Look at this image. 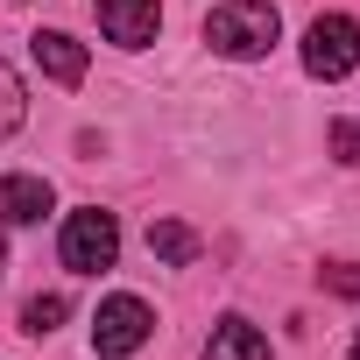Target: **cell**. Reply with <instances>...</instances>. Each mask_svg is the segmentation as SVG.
<instances>
[{"label": "cell", "mask_w": 360, "mask_h": 360, "mask_svg": "<svg viewBox=\"0 0 360 360\" xmlns=\"http://www.w3.org/2000/svg\"><path fill=\"white\" fill-rule=\"evenodd\" d=\"M276 36H283V15L269 8V0H219V8L205 15V43H212L219 57H233V64L269 57Z\"/></svg>", "instance_id": "6da1fadb"}, {"label": "cell", "mask_w": 360, "mask_h": 360, "mask_svg": "<svg viewBox=\"0 0 360 360\" xmlns=\"http://www.w3.org/2000/svg\"><path fill=\"white\" fill-rule=\"evenodd\" d=\"M64 269L71 276H99V269H113L120 262V219L113 212H99V205H78L71 219H64Z\"/></svg>", "instance_id": "7a4b0ae2"}, {"label": "cell", "mask_w": 360, "mask_h": 360, "mask_svg": "<svg viewBox=\"0 0 360 360\" xmlns=\"http://www.w3.org/2000/svg\"><path fill=\"white\" fill-rule=\"evenodd\" d=\"M148 332H155V311L141 297H106L99 318H92V353L99 360H127V353L148 346Z\"/></svg>", "instance_id": "3957f363"}, {"label": "cell", "mask_w": 360, "mask_h": 360, "mask_svg": "<svg viewBox=\"0 0 360 360\" xmlns=\"http://www.w3.org/2000/svg\"><path fill=\"white\" fill-rule=\"evenodd\" d=\"M360 64V22L353 15H318L304 29V71L311 78H346Z\"/></svg>", "instance_id": "277c9868"}, {"label": "cell", "mask_w": 360, "mask_h": 360, "mask_svg": "<svg viewBox=\"0 0 360 360\" xmlns=\"http://www.w3.org/2000/svg\"><path fill=\"white\" fill-rule=\"evenodd\" d=\"M99 29L120 50H148L162 29V0H99Z\"/></svg>", "instance_id": "5b68a950"}, {"label": "cell", "mask_w": 360, "mask_h": 360, "mask_svg": "<svg viewBox=\"0 0 360 360\" xmlns=\"http://www.w3.org/2000/svg\"><path fill=\"white\" fill-rule=\"evenodd\" d=\"M29 57H36L43 78H57V85H85V43H78V36H64V29H36Z\"/></svg>", "instance_id": "8992f818"}, {"label": "cell", "mask_w": 360, "mask_h": 360, "mask_svg": "<svg viewBox=\"0 0 360 360\" xmlns=\"http://www.w3.org/2000/svg\"><path fill=\"white\" fill-rule=\"evenodd\" d=\"M50 205L57 198H50L43 176H0V219H8V226H36Z\"/></svg>", "instance_id": "52a82bcc"}, {"label": "cell", "mask_w": 360, "mask_h": 360, "mask_svg": "<svg viewBox=\"0 0 360 360\" xmlns=\"http://www.w3.org/2000/svg\"><path fill=\"white\" fill-rule=\"evenodd\" d=\"M205 360H276V353H269V339L248 318H219L212 339H205Z\"/></svg>", "instance_id": "ba28073f"}, {"label": "cell", "mask_w": 360, "mask_h": 360, "mask_svg": "<svg viewBox=\"0 0 360 360\" xmlns=\"http://www.w3.org/2000/svg\"><path fill=\"white\" fill-rule=\"evenodd\" d=\"M148 255H155L162 269H191V262H198V233H191L184 219H155V226H148Z\"/></svg>", "instance_id": "9c48e42d"}, {"label": "cell", "mask_w": 360, "mask_h": 360, "mask_svg": "<svg viewBox=\"0 0 360 360\" xmlns=\"http://www.w3.org/2000/svg\"><path fill=\"white\" fill-rule=\"evenodd\" d=\"M22 120H29V92H22V78H15L8 64H0V141H8Z\"/></svg>", "instance_id": "30bf717a"}, {"label": "cell", "mask_w": 360, "mask_h": 360, "mask_svg": "<svg viewBox=\"0 0 360 360\" xmlns=\"http://www.w3.org/2000/svg\"><path fill=\"white\" fill-rule=\"evenodd\" d=\"M64 311H71V304H64L57 290H50V297H29V304H22V332H29V339H43V332H57V325H64Z\"/></svg>", "instance_id": "8fae6325"}, {"label": "cell", "mask_w": 360, "mask_h": 360, "mask_svg": "<svg viewBox=\"0 0 360 360\" xmlns=\"http://www.w3.org/2000/svg\"><path fill=\"white\" fill-rule=\"evenodd\" d=\"M325 148H332V162L353 169V162H360V120H332V127H325Z\"/></svg>", "instance_id": "7c38bea8"}, {"label": "cell", "mask_w": 360, "mask_h": 360, "mask_svg": "<svg viewBox=\"0 0 360 360\" xmlns=\"http://www.w3.org/2000/svg\"><path fill=\"white\" fill-rule=\"evenodd\" d=\"M318 283H325V290H339V297H360V269H353V262H325V269H318Z\"/></svg>", "instance_id": "4fadbf2b"}, {"label": "cell", "mask_w": 360, "mask_h": 360, "mask_svg": "<svg viewBox=\"0 0 360 360\" xmlns=\"http://www.w3.org/2000/svg\"><path fill=\"white\" fill-rule=\"evenodd\" d=\"M0 276H8V240H0Z\"/></svg>", "instance_id": "5bb4252c"}, {"label": "cell", "mask_w": 360, "mask_h": 360, "mask_svg": "<svg viewBox=\"0 0 360 360\" xmlns=\"http://www.w3.org/2000/svg\"><path fill=\"white\" fill-rule=\"evenodd\" d=\"M353 360H360V332H353Z\"/></svg>", "instance_id": "9a60e30c"}]
</instances>
